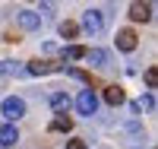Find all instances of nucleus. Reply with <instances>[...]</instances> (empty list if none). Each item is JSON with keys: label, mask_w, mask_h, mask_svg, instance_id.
<instances>
[{"label": "nucleus", "mask_w": 158, "mask_h": 149, "mask_svg": "<svg viewBox=\"0 0 158 149\" xmlns=\"http://www.w3.org/2000/svg\"><path fill=\"white\" fill-rule=\"evenodd\" d=\"M0 111H3V117L10 121H19L22 114H25V102L19 99V95H10V99H3V105H0Z\"/></svg>", "instance_id": "f257e3e1"}, {"label": "nucleus", "mask_w": 158, "mask_h": 149, "mask_svg": "<svg viewBox=\"0 0 158 149\" xmlns=\"http://www.w3.org/2000/svg\"><path fill=\"white\" fill-rule=\"evenodd\" d=\"M95 108H98V99H95V92H92V89H82V92L76 95V111H79V114L92 117V114H95Z\"/></svg>", "instance_id": "f03ea898"}, {"label": "nucleus", "mask_w": 158, "mask_h": 149, "mask_svg": "<svg viewBox=\"0 0 158 149\" xmlns=\"http://www.w3.org/2000/svg\"><path fill=\"white\" fill-rule=\"evenodd\" d=\"M82 29H85L89 35H98V32L104 29V13H101V10H85V13H82Z\"/></svg>", "instance_id": "7ed1b4c3"}, {"label": "nucleus", "mask_w": 158, "mask_h": 149, "mask_svg": "<svg viewBox=\"0 0 158 149\" xmlns=\"http://www.w3.org/2000/svg\"><path fill=\"white\" fill-rule=\"evenodd\" d=\"M19 143V130L13 124H0V149H10Z\"/></svg>", "instance_id": "20e7f679"}, {"label": "nucleus", "mask_w": 158, "mask_h": 149, "mask_svg": "<svg viewBox=\"0 0 158 149\" xmlns=\"http://www.w3.org/2000/svg\"><path fill=\"white\" fill-rule=\"evenodd\" d=\"M136 45H139V38H136L133 29H120L117 32V48L120 51H136Z\"/></svg>", "instance_id": "39448f33"}, {"label": "nucleus", "mask_w": 158, "mask_h": 149, "mask_svg": "<svg viewBox=\"0 0 158 149\" xmlns=\"http://www.w3.org/2000/svg\"><path fill=\"white\" fill-rule=\"evenodd\" d=\"M19 25H22L25 32H35L38 25H41V19H38V13H32V10H22V13H19Z\"/></svg>", "instance_id": "423d86ee"}, {"label": "nucleus", "mask_w": 158, "mask_h": 149, "mask_svg": "<svg viewBox=\"0 0 158 149\" xmlns=\"http://www.w3.org/2000/svg\"><path fill=\"white\" fill-rule=\"evenodd\" d=\"M149 16H152V7H149V3H130V19L146 22Z\"/></svg>", "instance_id": "0eeeda50"}, {"label": "nucleus", "mask_w": 158, "mask_h": 149, "mask_svg": "<svg viewBox=\"0 0 158 149\" xmlns=\"http://www.w3.org/2000/svg\"><path fill=\"white\" fill-rule=\"evenodd\" d=\"M51 70H57V64L35 60V64H29V67H25V73H29V76H44V73H51Z\"/></svg>", "instance_id": "6e6552de"}, {"label": "nucleus", "mask_w": 158, "mask_h": 149, "mask_svg": "<svg viewBox=\"0 0 158 149\" xmlns=\"http://www.w3.org/2000/svg\"><path fill=\"white\" fill-rule=\"evenodd\" d=\"M51 108H54L57 114H63L70 108V95H67V92H54V95H51Z\"/></svg>", "instance_id": "1a4fd4ad"}, {"label": "nucleus", "mask_w": 158, "mask_h": 149, "mask_svg": "<svg viewBox=\"0 0 158 149\" xmlns=\"http://www.w3.org/2000/svg\"><path fill=\"white\" fill-rule=\"evenodd\" d=\"M85 57L95 64V67H108L111 64V57H108V51H101V48H92V51H85Z\"/></svg>", "instance_id": "9d476101"}, {"label": "nucleus", "mask_w": 158, "mask_h": 149, "mask_svg": "<svg viewBox=\"0 0 158 149\" xmlns=\"http://www.w3.org/2000/svg\"><path fill=\"white\" fill-rule=\"evenodd\" d=\"M123 89L120 86H108V89H104V102H108V105H123Z\"/></svg>", "instance_id": "9b49d317"}, {"label": "nucleus", "mask_w": 158, "mask_h": 149, "mask_svg": "<svg viewBox=\"0 0 158 149\" xmlns=\"http://www.w3.org/2000/svg\"><path fill=\"white\" fill-rule=\"evenodd\" d=\"M63 60H82L85 57V48H79V45H70V48H63V54H60Z\"/></svg>", "instance_id": "f8f14e48"}, {"label": "nucleus", "mask_w": 158, "mask_h": 149, "mask_svg": "<svg viewBox=\"0 0 158 149\" xmlns=\"http://www.w3.org/2000/svg\"><path fill=\"white\" fill-rule=\"evenodd\" d=\"M13 73H25V67H19L16 60H3L0 64V76H13Z\"/></svg>", "instance_id": "ddd939ff"}, {"label": "nucleus", "mask_w": 158, "mask_h": 149, "mask_svg": "<svg viewBox=\"0 0 158 149\" xmlns=\"http://www.w3.org/2000/svg\"><path fill=\"white\" fill-rule=\"evenodd\" d=\"M51 127H54V130H60V133H70V130H73V121H70L67 114H57V117H54V124H51Z\"/></svg>", "instance_id": "4468645a"}, {"label": "nucleus", "mask_w": 158, "mask_h": 149, "mask_svg": "<svg viewBox=\"0 0 158 149\" xmlns=\"http://www.w3.org/2000/svg\"><path fill=\"white\" fill-rule=\"evenodd\" d=\"M60 35L63 38H76L79 35V25L76 22H60Z\"/></svg>", "instance_id": "2eb2a0df"}, {"label": "nucleus", "mask_w": 158, "mask_h": 149, "mask_svg": "<svg viewBox=\"0 0 158 149\" xmlns=\"http://www.w3.org/2000/svg\"><path fill=\"white\" fill-rule=\"evenodd\" d=\"M152 105H155V102H152V95H142V99H136V102H133V111H152Z\"/></svg>", "instance_id": "dca6fc26"}, {"label": "nucleus", "mask_w": 158, "mask_h": 149, "mask_svg": "<svg viewBox=\"0 0 158 149\" xmlns=\"http://www.w3.org/2000/svg\"><path fill=\"white\" fill-rule=\"evenodd\" d=\"M67 73H70V76H76L79 83H85V86H92V79H89V73H82V70H73V67H67Z\"/></svg>", "instance_id": "f3484780"}, {"label": "nucleus", "mask_w": 158, "mask_h": 149, "mask_svg": "<svg viewBox=\"0 0 158 149\" xmlns=\"http://www.w3.org/2000/svg\"><path fill=\"white\" fill-rule=\"evenodd\" d=\"M146 86H158V67H152V70H146Z\"/></svg>", "instance_id": "a211bd4d"}, {"label": "nucleus", "mask_w": 158, "mask_h": 149, "mask_svg": "<svg viewBox=\"0 0 158 149\" xmlns=\"http://www.w3.org/2000/svg\"><path fill=\"white\" fill-rule=\"evenodd\" d=\"M67 149H89V146H85L82 140H70V143H67Z\"/></svg>", "instance_id": "6ab92c4d"}]
</instances>
